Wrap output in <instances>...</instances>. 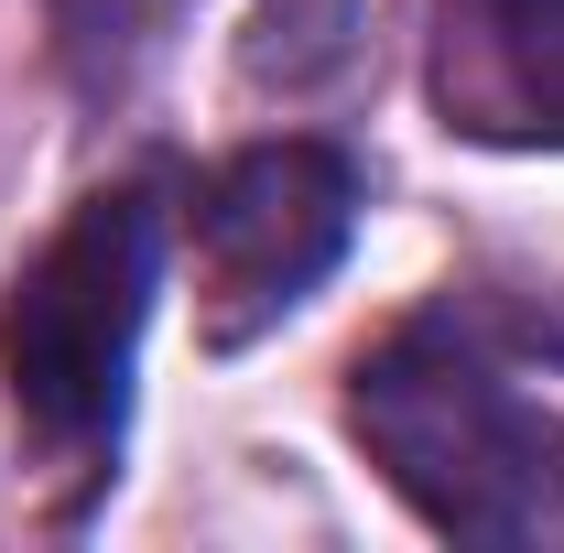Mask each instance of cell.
I'll use <instances>...</instances> for the list:
<instances>
[{"label":"cell","mask_w":564,"mask_h":553,"mask_svg":"<svg viewBox=\"0 0 564 553\" xmlns=\"http://www.w3.org/2000/svg\"><path fill=\"white\" fill-rule=\"evenodd\" d=\"M348 434L445 543H564V413L467 315H413L348 369Z\"/></svg>","instance_id":"obj_1"},{"label":"cell","mask_w":564,"mask_h":553,"mask_svg":"<svg viewBox=\"0 0 564 553\" xmlns=\"http://www.w3.org/2000/svg\"><path fill=\"white\" fill-rule=\"evenodd\" d=\"M163 293V196L109 185L33 250V272L0 304V380L11 413L55 456H109L131 413V358Z\"/></svg>","instance_id":"obj_2"},{"label":"cell","mask_w":564,"mask_h":553,"mask_svg":"<svg viewBox=\"0 0 564 553\" xmlns=\"http://www.w3.org/2000/svg\"><path fill=\"white\" fill-rule=\"evenodd\" d=\"M358 228V163L337 141H250L228 152L196 196V272H207V337L239 347L272 315H293L315 282L337 272Z\"/></svg>","instance_id":"obj_3"},{"label":"cell","mask_w":564,"mask_h":553,"mask_svg":"<svg viewBox=\"0 0 564 553\" xmlns=\"http://www.w3.org/2000/svg\"><path fill=\"white\" fill-rule=\"evenodd\" d=\"M434 109L467 141L564 152V0H434Z\"/></svg>","instance_id":"obj_4"},{"label":"cell","mask_w":564,"mask_h":553,"mask_svg":"<svg viewBox=\"0 0 564 553\" xmlns=\"http://www.w3.org/2000/svg\"><path fill=\"white\" fill-rule=\"evenodd\" d=\"M55 22H66V55L87 87H120V76L163 44V22H174V0H55Z\"/></svg>","instance_id":"obj_5"}]
</instances>
